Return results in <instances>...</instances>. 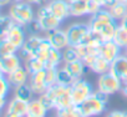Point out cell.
<instances>
[{
	"label": "cell",
	"instance_id": "obj_1",
	"mask_svg": "<svg viewBox=\"0 0 127 117\" xmlns=\"http://www.w3.org/2000/svg\"><path fill=\"white\" fill-rule=\"evenodd\" d=\"M87 24L90 29L100 32L105 40H111L113 37L116 28L118 25V23L110 14L108 9H105V8L100 9L96 14L90 15Z\"/></svg>",
	"mask_w": 127,
	"mask_h": 117
},
{
	"label": "cell",
	"instance_id": "obj_2",
	"mask_svg": "<svg viewBox=\"0 0 127 117\" xmlns=\"http://www.w3.org/2000/svg\"><path fill=\"white\" fill-rule=\"evenodd\" d=\"M50 98L54 101L55 105V110H61V108H66L72 103V98H71V87L70 85H62V84H54L51 85L46 91H45Z\"/></svg>",
	"mask_w": 127,
	"mask_h": 117
},
{
	"label": "cell",
	"instance_id": "obj_3",
	"mask_svg": "<svg viewBox=\"0 0 127 117\" xmlns=\"http://www.w3.org/2000/svg\"><path fill=\"white\" fill-rule=\"evenodd\" d=\"M9 15L21 26H26L30 21L36 18V13L32 9V4L29 1H14L9 9Z\"/></svg>",
	"mask_w": 127,
	"mask_h": 117
},
{
	"label": "cell",
	"instance_id": "obj_4",
	"mask_svg": "<svg viewBox=\"0 0 127 117\" xmlns=\"http://www.w3.org/2000/svg\"><path fill=\"white\" fill-rule=\"evenodd\" d=\"M70 87H71V98H72V103L74 105H81L89 96H91L92 93H94V87H92V85L89 82V81H86V80H84L82 77L81 79H77V80H75L71 85H70Z\"/></svg>",
	"mask_w": 127,
	"mask_h": 117
},
{
	"label": "cell",
	"instance_id": "obj_5",
	"mask_svg": "<svg viewBox=\"0 0 127 117\" xmlns=\"http://www.w3.org/2000/svg\"><path fill=\"white\" fill-rule=\"evenodd\" d=\"M36 19L39 20L40 23V26L42 29V32H49L54 29H57L60 28V25L62 24V21L60 19H57L47 8L46 3L40 5L37 11H36Z\"/></svg>",
	"mask_w": 127,
	"mask_h": 117
},
{
	"label": "cell",
	"instance_id": "obj_6",
	"mask_svg": "<svg viewBox=\"0 0 127 117\" xmlns=\"http://www.w3.org/2000/svg\"><path fill=\"white\" fill-rule=\"evenodd\" d=\"M122 88V81L115 76L111 71L98 75L97 79V90L101 92H105L106 95H115L120 92Z\"/></svg>",
	"mask_w": 127,
	"mask_h": 117
},
{
	"label": "cell",
	"instance_id": "obj_7",
	"mask_svg": "<svg viewBox=\"0 0 127 117\" xmlns=\"http://www.w3.org/2000/svg\"><path fill=\"white\" fill-rule=\"evenodd\" d=\"M80 106V110L84 115V117H92V116H98L102 115L106 111L107 102L102 101L100 97L96 96L95 91L91 96H89Z\"/></svg>",
	"mask_w": 127,
	"mask_h": 117
},
{
	"label": "cell",
	"instance_id": "obj_8",
	"mask_svg": "<svg viewBox=\"0 0 127 117\" xmlns=\"http://www.w3.org/2000/svg\"><path fill=\"white\" fill-rule=\"evenodd\" d=\"M82 61L87 66V69L91 70L92 72H95L96 75H102V74H106L110 71L111 62L107 61L106 58H103L98 52L87 55L85 58H82Z\"/></svg>",
	"mask_w": 127,
	"mask_h": 117
},
{
	"label": "cell",
	"instance_id": "obj_9",
	"mask_svg": "<svg viewBox=\"0 0 127 117\" xmlns=\"http://www.w3.org/2000/svg\"><path fill=\"white\" fill-rule=\"evenodd\" d=\"M46 37L49 39L51 46L54 49H57L60 51H62L64 49H65L67 45H70L69 42V37H67V32L66 30L64 29H54L49 32H46Z\"/></svg>",
	"mask_w": 127,
	"mask_h": 117
},
{
	"label": "cell",
	"instance_id": "obj_10",
	"mask_svg": "<svg viewBox=\"0 0 127 117\" xmlns=\"http://www.w3.org/2000/svg\"><path fill=\"white\" fill-rule=\"evenodd\" d=\"M89 30H90L89 24H85V23H74V24H71V25L66 29L70 45L77 46V45L81 42L82 37L85 36V34H86Z\"/></svg>",
	"mask_w": 127,
	"mask_h": 117
},
{
	"label": "cell",
	"instance_id": "obj_11",
	"mask_svg": "<svg viewBox=\"0 0 127 117\" xmlns=\"http://www.w3.org/2000/svg\"><path fill=\"white\" fill-rule=\"evenodd\" d=\"M97 49H98V54L110 62L113 61L118 55H121L123 52V50L112 39L111 40H105L103 42H101L97 46Z\"/></svg>",
	"mask_w": 127,
	"mask_h": 117
},
{
	"label": "cell",
	"instance_id": "obj_12",
	"mask_svg": "<svg viewBox=\"0 0 127 117\" xmlns=\"http://www.w3.org/2000/svg\"><path fill=\"white\" fill-rule=\"evenodd\" d=\"M49 10L62 23L70 16L69 0H49L46 3Z\"/></svg>",
	"mask_w": 127,
	"mask_h": 117
},
{
	"label": "cell",
	"instance_id": "obj_13",
	"mask_svg": "<svg viewBox=\"0 0 127 117\" xmlns=\"http://www.w3.org/2000/svg\"><path fill=\"white\" fill-rule=\"evenodd\" d=\"M26 111H28V102L23 101L18 97H14L6 105L5 116H8V117H24V116H26Z\"/></svg>",
	"mask_w": 127,
	"mask_h": 117
},
{
	"label": "cell",
	"instance_id": "obj_14",
	"mask_svg": "<svg viewBox=\"0 0 127 117\" xmlns=\"http://www.w3.org/2000/svg\"><path fill=\"white\" fill-rule=\"evenodd\" d=\"M110 71L115 76H117L122 82L127 80V55L126 54L122 52L113 61H111Z\"/></svg>",
	"mask_w": 127,
	"mask_h": 117
},
{
	"label": "cell",
	"instance_id": "obj_15",
	"mask_svg": "<svg viewBox=\"0 0 127 117\" xmlns=\"http://www.w3.org/2000/svg\"><path fill=\"white\" fill-rule=\"evenodd\" d=\"M26 30H25V26H21V25H19V24H15L11 29H10V31L8 32V35L5 36L18 50L20 49V47H23V45L25 44V41H26Z\"/></svg>",
	"mask_w": 127,
	"mask_h": 117
},
{
	"label": "cell",
	"instance_id": "obj_16",
	"mask_svg": "<svg viewBox=\"0 0 127 117\" xmlns=\"http://www.w3.org/2000/svg\"><path fill=\"white\" fill-rule=\"evenodd\" d=\"M29 85L35 95L40 96L41 93H44L47 90V85L45 81V69L40 70L35 74H31L30 79H29Z\"/></svg>",
	"mask_w": 127,
	"mask_h": 117
},
{
	"label": "cell",
	"instance_id": "obj_17",
	"mask_svg": "<svg viewBox=\"0 0 127 117\" xmlns=\"http://www.w3.org/2000/svg\"><path fill=\"white\" fill-rule=\"evenodd\" d=\"M23 65V60L21 57L16 54H13L10 56H6L4 58L0 60V70L4 75H9L10 72L15 71L18 67H20Z\"/></svg>",
	"mask_w": 127,
	"mask_h": 117
},
{
	"label": "cell",
	"instance_id": "obj_18",
	"mask_svg": "<svg viewBox=\"0 0 127 117\" xmlns=\"http://www.w3.org/2000/svg\"><path fill=\"white\" fill-rule=\"evenodd\" d=\"M5 76H6L9 84L11 85V87H16V86L28 84L29 79H30V74L28 72V70L25 69L24 65H21L15 71H13V72H10L9 75H5Z\"/></svg>",
	"mask_w": 127,
	"mask_h": 117
},
{
	"label": "cell",
	"instance_id": "obj_19",
	"mask_svg": "<svg viewBox=\"0 0 127 117\" xmlns=\"http://www.w3.org/2000/svg\"><path fill=\"white\" fill-rule=\"evenodd\" d=\"M61 66L65 69L75 80L81 79L84 76L86 69H87V66L85 65V62L81 60V58L80 60H76V61H71V62H64Z\"/></svg>",
	"mask_w": 127,
	"mask_h": 117
},
{
	"label": "cell",
	"instance_id": "obj_20",
	"mask_svg": "<svg viewBox=\"0 0 127 117\" xmlns=\"http://www.w3.org/2000/svg\"><path fill=\"white\" fill-rule=\"evenodd\" d=\"M69 8H70V16L80 18V16L89 15V1L69 0Z\"/></svg>",
	"mask_w": 127,
	"mask_h": 117
},
{
	"label": "cell",
	"instance_id": "obj_21",
	"mask_svg": "<svg viewBox=\"0 0 127 117\" xmlns=\"http://www.w3.org/2000/svg\"><path fill=\"white\" fill-rule=\"evenodd\" d=\"M47 112L49 111L44 107V105L39 98H32L28 102V111H26L28 117H45Z\"/></svg>",
	"mask_w": 127,
	"mask_h": 117
},
{
	"label": "cell",
	"instance_id": "obj_22",
	"mask_svg": "<svg viewBox=\"0 0 127 117\" xmlns=\"http://www.w3.org/2000/svg\"><path fill=\"white\" fill-rule=\"evenodd\" d=\"M108 11L112 18L117 23H120L125 18V15H127V4L125 1H116L111 8H108Z\"/></svg>",
	"mask_w": 127,
	"mask_h": 117
},
{
	"label": "cell",
	"instance_id": "obj_23",
	"mask_svg": "<svg viewBox=\"0 0 127 117\" xmlns=\"http://www.w3.org/2000/svg\"><path fill=\"white\" fill-rule=\"evenodd\" d=\"M34 95H35V93L32 92V90H31L29 82L14 87V97H18V98H20V100H23V101L29 102L30 100H32V96H34Z\"/></svg>",
	"mask_w": 127,
	"mask_h": 117
},
{
	"label": "cell",
	"instance_id": "obj_24",
	"mask_svg": "<svg viewBox=\"0 0 127 117\" xmlns=\"http://www.w3.org/2000/svg\"><path fill=\"white\" fill-rule=\"evenodd\" d=\"M62 64H64L62 52L60 50H57V49L51 47L49 57H47V60L45 62V67H60Z\"/></svg>",
	"mask_w": 127,
	"mask_h": 117
},
{
	"label": "cell",
	"instance_id": "obj_25",
	"mask_svg": "<svg viewBox=\"0 0 127 117\" xmlns=\"http://www.w3.org/2000/svg\"><path fill=\"white\" fill-rule=\"evenodd\" d=\"M112 40H113L122 50H125V49L127 47V29L122 28V26L118 24L117 28H116V31H115V34H113Z\"/></svg>",
	"mask_w": 127,
	"mask_h": 117
},
{
	"label": "cell",
	"instance_id": "obj_26",
	"mask_svg": "<svg viewBox=\"0 0 127 117\" xmlns=\"http://www.w3.org/2000/svg\"><path fill=\"white\" fill-rule=\"evenodd\" d=\"M24 66H25V69L28 70V72H29L30 75L45 69L44 62H42L41 60H39L36 56H32V57L28 58L26 61H24Z\"/></svg>",
	"mask_w": 127,
	"mask_h": 117
},
{
	"label": "cell",
	"instance_id": "obj_27",
	"mask_svg": "<svg viewBox=\"0 0 127 117\" xmlns=\"http://www.w3.org/2000/svg\"><path fill=\"white\" fill-rule=\"evenodd\" d=\"M56 116L57 117H84L80 106L77 105H71L66 108H61L56 111Z\"/></svg>",
	"mask_w": 127,
	"mask_h": 117
},
{
	"label": "cell",
	"instance_id": "obj_28",
	"mask_svg": "<svg viewBox=\"0 0 127 117\" xmlns=\"http://www.w3.org/2000/svg\"><path fill=\"white\" fill-rule=\"evenodd\" d=\"M61 52H62V60H64V62H71V61L80 60L77 46H75V45H67Z\"/></svg>",
	"mask_w": 127,
	"mask_h": 117
},
{
	"label": "cell",
	"instance_id": "obj_29",
	"mask_svg": "<svg viewBox=\"0 0 127 117\" xmlns=\"http://www.w3.org/2000/svg\"><path fill=\"white\" fill-rule=\"evenodd\" d=\"M18 52V49L6 39H0V60L6 56H10L13 54H16Z\"/></svg>",
	"mask_w": 127,
	"mask_h": 117
},
{
	"label": "cell",
	"instance_id": "obj_30",
	"mask_svg": "<svg viewBox=\"0 0 127 117\" xmlns=\"http://www.w3.org/2000/svg\"><path fill=\"white\" fill-rule=\"evenodd\" d=\"M14 25H15V21L11 19L10 15L0 16V39H4Z\"/></svg>",
	"mask_w": 127,
	"mask_h": 117
},
{
	"label": "cell",
	"instance_id": "obj_31",
	"mask_svg": "<svg viewBox=\"0 0 127 117\" xmlns=\"http://www.w3.org/2000/svg\"><path fill=\"white\" fill-rule=\"evenodd\" d=\"M75 81V79L64 69L62 66L57 67V82L62 85H71Z\"/></svg>",
	"mask_w": 127,
	"mask_h": 117
},
{
	"label": "cell",
	"instance_id": "obj_32",
	"mask_svg": "<svg viewBox=\"0 0 127 117\" xmlns=\"http://www.w3.org/2000/svg\"><path fill=\"white\" fill-rule=\"evenodd\" d=\"M45 81L47 88L57 82V67H45Z\"/></svg>",
	"mask_w": 127,
	"mask_h": 117
},
{
	"label": "cell",
	"instance_id": "obj_33",
	"mask_svg": "<svg viewBox=\"0 0 127 117\" xmlns=\"http://www.w3.org/2000/svg\"><path fill=\"white\" fill-rule=\"evenodd\" d=\"M25 30H26V32L29 35H39V34L42 32V29L40 26V23H39V20L36 18L25 26Z\"/></svg>",
	"mask_w": 127,
	"mask_h": 117
},
{
	"label": "cell",
	"instance_id": "obj_34",
	"mask_svg": "<svg viewBox=\"0 0 127 117\" xmlns=\"http://www.w3.org/2000/svg\"><path fill=\"white\" fill-rule=\"evenodd\" d=\"M10 88H11V85L9 84L6 76L5 75L0 76V96H5L6 97V95L9 93Z\"/></svg>",
	"mask_w": 127,
	"mask_h": 117
},
{
	"label": "cell",
	"instance_id": "obj_35",
	"mask_svg": "<svg viewBox=\"0 0 127 117\" xmlns=\"http://www.w3.org/2000/svg\"><path fill=\"white\" fill-rule=\"evenodd\" d=\"M39 100L41 101V103L44 105V107L47 110V111H52V110H55V105H54V101L50 98V96L46 93V92H44V93H41L40 96H39Z\"/></svg>",
	"mask_w": 127,
	"mask_h": 117
},
{
	"label": "cell",
	"instance_id": "obj_36",
	"mask_svg": "<svg viewBox=\"0 0 127 117\" xmlns=\"http://www.w3.org/2000/svg\"><path fill=\"white\" fill-rule=\"evenodd\" d=\"M94 1H96L97 4H100L101 8L108 9V8H111V6L116 3V0H94Z\"/></svg>",
	"mask_w": 127,
	"mask_h": 117
},
{
	"label": "cell",
	"instance_id": "obj_37",
	"mask_svg": "<svg viewBox=\"0 0 127 117\" xmlns=\"http://www.w3.org/2000/svg\"><path fill=\"white\" fill-rule=\"evenodd\" d=\"M108 116L110 117H127V111H118V110L111 111Z\"/></svg>",
	"mask_w": 127,
	"mask_h": 117
},
{
	"label": "cell",
	"instance_id": "obj_38",
	"mask_svg": "<svg viewBox=\"0 0 127 117\" xmlns=\"http://www.w3.org/2000/svg\"><path fill=\"white\" fill-rule=\"evenodd\" d=\"M8 102H6V97L5 96H0V112H1L5 107H6Z\"/></svg>",
	"mask_w": 127,
	"mask_h": 117
},
{
	"label": "cell",
	"instance_id": "obj_39",
	"mask_svg": "<svg viewBox=\"0 0 127 117\" xmlns=\"http://www.w3.org/2000/svg\"><path fill=\"white\" fill-rule=\"evenodd\" d=\"M26 1H29L32 5H42L46 3V0H26Z\"/></svg>",
	"mask_w": 127,
	"mask_h": 117
},
{
	"label": "cell",
	"instance_id": "obj_40",
	"mask_svg": "<svg viewBox=\"0 0 127 117\" xmlns=\"http://www.w3.org/2000/svg\"><path fill=\"white\" fill-rule=\"evenodd\" d=\"M121 92L123 93L125 97H127V80L122 82V88H121Z\"/></svg>",
	"mask_w": 127,
	"mask_h": 117
},
{
	"label": "cell",
	"instance_id": "obj_41",
	"mask_svg": "<svg viewBox=\"0 0 127 117\" xmlns=\"http://www.w3.org/2000/svg\"><path fill=\"white\" fill-rule=\"evenodd\" d=\"M11 3H14V0H0V8L6 6V5H10Z\"/></svg>",
	"mask_w": 127,
	"mask_h": 117
},
{
	"label": "cell",
	"instance_id": "obj_42",
	"mask_svg": "<svg viewBox=\"0 0 127 117\" xmlns=\"http://www.w3.org/2000/svg\"><path fill=\"white\" fill-rule=\"evenodd\" d=\"M118 24H120V25H121L122 28L127 29V15H125V18H123V19H122V20H121V21H120Z\"/></svg>",
	"mask_w": 127,
	"mask_h": 117
},
{
	"label": "cell",
	"instance_id": "obj_43",
	"mask_svg": "<svg viewBox=\"0 0 127 117\" xmlns=\"http://www.w3.org/2000/svg\"><path fill=\"white\" fill-rule=\"evenodd\" d=\"M123 54H126V55H127V47H126V49L123 50Z\"/></svg>",
	"mask_w": 127,
	"mask_h": 117
},
{
	"label": "cell",
	"instance_id": "obj_44",
	"mask_svg": "<svg viewBox=\"0 0 127 117\" xmlns=\"http://www.w3.org/2000/svg\"><path fill=\"white\" fill-rule=\"evenodd\" d=\"M14 1H26V0H14Z\"/></svg>",
	"mask_w": 127,
	"mask_h": 117
},
{
	"label": "cell",
	"instance_id": "obj_45",
	"mask_svg": "<svg viewBox=\"0 0 127 117\" xmlns=\"http://www.w3.org/2000/svg\"><path fill=\"white\" fill-rule=\"evenodd\" d=\"M3 75H4V74L1 72V70H0V76H3Z\"/></svg>",
	"mask_w": 127,
	"mask_h": 117
},
{
	"label": "cell",
	"instance_id": "obj_46",
	"mask_svg": "<svg viewBox=\"0 0 127 117\" xmlns=\"http://www.w3.org/2000/svg\"><path fill=\"white\" fill-rule=\"evenodd\" d=\"M116 1H123V0H116Z\"/></svg>",
	"mask_w": 127,
	"mask_h": 117
},
{
	"label": "cell",
	"instance_id": "obj_47",
	"mask_svg": "<svg viewBox=\"0 0 127 117\" xmlns=\"http://www.w3.org/2000/svg\"><path fill=\"white\" fill-rule=\"evenodd\" d=\"M123 1H125V3H126V4H127V0H123Z\"/></svg>",
	"mask_w": 127,
	"mask_h": 117
},
{
	"label": "cell",
	"instance_id": "obj_48",
	"mask_svg": "<svg viewBox=\"0 0 127 117\" xmlns=\"http://www.w3.org/2000/svg\"><path fill=\"white\" fill-rule=\"evenodd\" d=\"M0 16H1V14H0Z\"/></svg>",
	"mask_w": 127,
	"mask_h": 117
}]
</instances>
